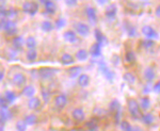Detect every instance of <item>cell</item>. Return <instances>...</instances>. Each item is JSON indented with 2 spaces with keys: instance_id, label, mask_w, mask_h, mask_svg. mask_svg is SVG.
<instances>
[{
  "instance_id": "obj_1",
  "label": "cell",
  "mask_w": 160,
  "mask_h": 131,
  "mask_svg": "<svg viewBox=\"0 0 160 131\" xmlns=\"http://www.w3.org/2000/svg\"><path fill=\"white\" fill-rule=\"evenodd\" d=\"M127 107H128V110H129L130 114L132 115L133 119H142V116H143V115L141 114L140 106H139V104L137 102V100L132 99V98L128 99Z\"/></svg>"
},
{
  "instance_id": "obj_2",
  "label": "cell",
  "mask_w": 160,
  "mask_h": 131,
  "mask_svg": "<svg viewBox=\"0 0 160 131\" xmlns=\"http://www.w3.org/2000/svg\"><path fill=\"white\" fill-rule=\"evenodd\" d=\"M109 109L110 112L113 113V115H114L115 123L118 124L120 123V117L122 115V107H121L120 101L118 99H113L109 104Z\"/></svg>"
},
{
  "instance_id": "obj_3",
  "label": "cell",
  "mask_w": 160,
  "mask_h": 131,
  "mask_svg": "<svg viewBox=\"0 0 160 131\" xmlns=\"http://www.w3.org/2000/svg\"><path fill=\"white\" fill-rule=\"evenodd\" d=\"M98 68H99V70L104 74L105 78L107 79V80H109V81L113 80V78H114V76H115L114 71L110 70V69L107 67V65H106L104 60H100L98 62Z\"/></svg>"
},
{
  "instance_id": "obj_4",
  "label": "cell",
  "mask_w": 160,
  "mask_h": 131,
  "mask_svg": "<svg viewBox=\"0 0 160 131\" xmlns=\"http://www.w3.org/2000/svg\"><path fill=\"white\" fill-rule=\"evenodd\" d=\"M22 10L24 12L28 13L30 15H34L35 13L38 12V6L37 2H33V1H26L22 3Z\"/></svg>"
},
{
  "instance_id": "obj_5",
  "label": "cell",
  "mask_w": 160,
  "mask_h": 131,
  "mask_svg": "<svg viewBox=\"0 0 160 131\" xmlns=\"http://www.w3.org/2000/svg\"><path fill=\"white\" fill-rule=\"evenodd\" d=\"M74 29L81 36H88L90 33V27L86 24H82V22H76L74 25Z\"/></svg>"
},
{
  "instance_id": "obj_6",
  "label": "cell",
  "mask_w": 160,
  "mask_h": 131,
  "mask_svg": "<svg viewBox=\"0 0 160 131\" xmlns=\"http://www.w3.org/2000/svg\"><path fill=\"white\" fill-rule=\"evenodd\" d=\"M142 33H143L148 40L159 38V34L156 32V30H155L154 28L151 27V26H144V27L142 28Z\"/></svg>"
},
{
  "instance_id": "obj_7",
  "label": "cell",
  "mask_w": 160,
  "mask_h": 131,
  "mask_svg": "<svg viewBox=\"0 0 160 131\" xmlns=\"http://www.w3.org/2000/svg\"><path fill=\"white\" fill-rule=\"evenodd\" d=\"M57 69H53V68H49V67H43L41 69H38V76L41 77L42 79H49L51 78L55 74L57 73Z\"/></svg>"
},
{
  "instance_id": "obj_8",
  "label": "cell",
  "mask_w": 160,
  "mask_h": 131,
  "mask_svg": "<svg viewBox=\"0 0 160 131\" xmlns=\"http://www.w3.org/2000/svg\"><path fill=\"white\" fill-rule=\"evenodd\" d=\"M26 81H27V78H26V76L24 75V74H22V73L15 74L14 77L12 78V83L14 84V85H16V86L24 85V84L26 83Z\"/></svg>"
},
{
  "instance_id": "obj_9",
  "label": "cell",
  "mask_w": 160,
  "mask_h": 131,
  "mask_svg": "<svg viewBox=\"0 0 160 131\" xmlns=\"http://www.w3.org/2000/svg\"><path fill=\"white\" fill-rule=\"evenodd\" d=\"M66 104H68V97H66V95L60 94V95H58V96L56 97L55 104H56L57 108H59V109H62V108H64V107L66 106Z\"/></svg>"
},
{
  "instance_id": "obj_10",
  "label": "cell",
  "mask_w": 160,
  "mask_h": 131,
  "mask_svg": "<svg viewBox=\"0 0 160 131\" xmlns=\"http://www.w3.org/2000/svg\"><path fill=\"white\" fill-rule=\"evenodd\" d=\"M16 28V24L14 22L11 20H7V19H1V29L6 32H9L11 30Z\"/></svg>"
},
{
  "instance_id": "obj_11",
  "label": "cell",
  "mask_w": 160,
  "mask_h": 131,
  "mask_svg": "<svg viewBox=\"0 0 160 131\" xmlns=\"http://www.w3.org/2000/svg\"><path fill=\"white\" fill-rule=\"evenodd\" d=\"M86 14L88 15V18L91 22L95 24L97 22V15H96V11H95L94 7H87L86 9Z\"/></svg>"
},
{
  "instance_id": "obj_12",
  "label": "cell",
  "mask_w": 160,
  "mask_h": 131,
  "mask_svg": "<svg viewBox=\"0 0 160 131\" xmlns=\"http://www.w3.org/2000/svg\"><path fill=\"white\" fill-rule=\"evenodd\" d=\"M41 2L44 3V6H45V10L47 13H49V14H53V13L56 12L57 6L53 1H51V0H46V1H44V0H42Z\"/></svg>"
},
{
  "instance_id": "obj_13",
  "label": "cell",
  "mask_w": 160,
  "mask_h": 131,
  "mask_svg": "<svg viewBox=\"0 0 160 131\" xmlns=\"http://www.w3.org/2000/svg\"><path fill=\"white\" fill-rule=\"evenodd\" d=\"M144 78H145V80L148 82V83H151L152 81L155 79V70L153 67H151V66H148V67H146L144 69Z\"/></svg>"
},
{
  "instance_id": "obj_14",
  "label": "cell",
  "mask_w": 160,
  "mask_h": 131,
  "mask_svg": "<svg viewBox=\"0 0 160 131\" xmlns=\"http://www.w3.org/2000/svg\"><path fill=\"white\" fill-rule=\"evenodd\" d=\"M84 117H86V114H84L83 110L81 108H77L73 111V119L77 122H82L84 120Z\"/></svg>"
},
{
  "instance_id": "obj_15",
  "label": "cell",
  "mask_w": 160,
  "mask_h": 131,
  "mask_svg": "<svg viewBox=\"0 0 160 131\" xmlns=\"http://www.w3.org/2000/svg\"><path fill=\"white\" fill-rule=\"evenodd\" d=\"M121 125V129L122 131H142L140 128L138 127H132L129 123L126 122V120H122V122L120 123Z\"/></svg>"
},
{
  "instance_id": "obj_16",
  "label": "cell",
  "mask_w": 160,
  "mask_h": 131,
  "mask_svg": "<svg viewBox=\"0 0 160 131\" xmlns=\"http://www.w3.org/2000/svg\"><path fill=\"white\" fill-rule=\"evenodd\" d=\"M117 11L118 9L115 4H109L107 7V9H106V16L108 18H114L115 15H117Z\"/></svg>"
},
{
  "instance_id": "obj_17",
  "label": "cell",
  "mask_w": 160,
  "mask_h": 131,
  "mask_svg": "<svg viewBox=\"0 0 160 131\" xmlns=\"http://www.w3.org/2000/svg\"><path fill=\"white\" fill-rule=\"evenodd\" d=\"M95 37H96L97 43H98L100 46H105V45H107V44H108L107 38H106L105 35L102 34V33L100 32L98 29L95 30Z\"/></svg>"
},
{
  "instance_id": "obj_18",
  "label": "cell",
  "mask_w": 160,
  "mask_h": 131,
  "mask_svg": "<svg viewBox=\"0 0 160 131\" xmlns=\"http://www.w3.org/2000/svg\"><path fill=\"white\" fill-rule=\"evenodd\" d=\"M63 37H64V40H65L66 42H68V43H76L77 41H78V38H77L76 34H75V32H73V31L64 32Z\"/></svg>"
},
{
  "instance_id": "obj_19",
  "label": "cell",
  "mask_w": 160,
  "mask_h": 131,
  "mask_svg": "<svg viewBox=\"0 0 160 131\" xmlns=\"http://www.w3.org/2000/svg\"><path fill=\"white\" fill-rule=\"evenodd\" d=\"M81 71H82L81 66H73V67L68 69V75L71 78H76V77L80 76Z\"/></svg>"
},
{
  "instance_id": "obj_20",
  "label": "cell",
  "mask_w": 160,
  "mask_h": 131,
  "mask_svg": "<svg viewBox=\"0 0 160 131\" xmlns=\"http://www.w3.org/2000/svg\"><path fill=\"white\" fill-rule=\"evenodd\" d=\"M13 47L15 48L16 50H19L20 48L22 47V45H24V38L22 36H15L13 38Z\"/></svg>"
},
{
  "instance_id": "obj_21",
  "label": "cell",
  "mask_w": 160,
  "mask_h": 131,
  "mask_svg": "<svg viewBox=\"0 0 160 131\" xmlns=\"http://www.w3.org/2000/svg\"><path fill=\"white\" fill-rule=\"evenodd\" d=\"M40 106H41V101H40V99L37 98V97H32V98H30L29 102H28V107H29V109H31V110L38 109Z\"/></svg>"
},
{
  "instance_id": "obj_22",
  "label": "cell",
  "mask_w": 160,
  "mask_h": 131,
  "mask_svg": "<svg viewBox=\"0 0 160 131\" xmlns=\"http://www.w3.org/2000/svg\"><path fill=\"white\" fill-rule=\"evenodd\" d=\"M78 83H79V85L82 86V87L88 86V85H89V83H90V77L88 75L82 74V75H80L79 78H78Z\"/></svg>"
},
{
  "instance_id": "obj_23",
  "label": "cell",
  "mask_w": 160,
  "mask_h": 131,
  "mask_svg": "<svg viewBox=\"0 0 160 131\" xmlns=\"http://www.w3.org/2000/svg\"><path fill=\"white\" fill-rule=\"evenodd\" d=\"M125 29H126V31H127L129 36L135 37L137 35V29L131 24H129L128 22H125Z\"/></svg>"
},
{
  "instance_id": "obj_24",
  "label": "cell",
  "mask_w": 160,
  "mask_h": 131,
  "mask_svg": "<svg viewBox=\"0 0 160 131\" xmlns=\"http://www.w3.org/2000/svg\"><path fill=\"white\" fill-rule=\"evenodd\" d=\"M100 48H102V46L96 42L92 45L91 49H90V53H91L93 56H100Z\"/></svg>"
},
{
  "instance_id": "obj_25",
  "label": "cell",
  "mask_w": 160,
  "mask_h": 131,
  "mask_svg": "<svg viewBox=\"0 0 160 131\" xmlns=\"http://www.w3.org/2000/svg\"><path fill=\"white\" fill-rule=\"evenodd\" d=\"M22 95H25V96L31 97V98H32V96L35 93V90H34V87H33L32 85H27V86H25L24 89H22Z\"/></svg>"
},
{
  "instance_id": "obj_26",
  "label": "cell",
  "mask_w": 160,
  "mask_h": 131,
  "mask_svg": "<svg viewBox=\"0 0 160 131\" xmlns=\"http://www.w3.org/2000/svg\"><path fill=\"white\" fill-rule=\"evenodd\" d=\"M0 114H1V124L2 125H3L8 119H11V116H12L11 112H10L8 109H1V112H0Z\"/></svg>"
},
{
  "instance_id": "obj_27",
  "label": "cell",
  "mask_w": 160,
  "mask_h": 131,
  "mask_svg": "<svg viewBox=\"0 0 160 131\" xmlns=\"http://www.w3.org/2000/svg\"><path fill=\"white\" fill-rule=\"evenodd\" d=\"M87 126L90 131H96L97 128H98V122H97V119L94 117V119H90L89 122L87 123Z\"/></svg>"
},
{
  "instance_id": "obj_28",
  "label": "cell",
  "mask_w": 160,
  "mask_h": 131,
  "mask_svg": "<svg viewBox=\"0 0 160 131\" xmlns=\"http://www.w3.org/2000/svg\"><path fill=\"white\" fill-rule=\"evenodd\" d=\"M61 62L63 63V64H65V65H68V64L74 63V58H73V56L69 55V53H64V55H62Z\"/></svg>"
},
{
  "instance_id": "obj_29",
  "label": "cell",
  "mask_w": 160,
  "mask_h": 131,
  "mask_svg": "<svg viewBox=\"0 0 160 131\" xmlns=\"http://www.w3.org/2000/svg\"><path fill=\"white\" fill-rule=\"evenodd\" d=\"M142 120L143 123H145L146 125H152L155 122V117L152 113H146L142 116Z\"/></svg>"
},
{
  "instance_id": "obj_30",
  "label": "cell",
  "mask_w": 160,
  "mask_h": 131,
  "mask_svg": "<svg viewBox=\"0 0 160 131\" xmlns=\"http://www.w3.org/2000/svg\"><path fill=\"white\" fill-rule=\"evenodd\" d=\"M123 79H124V81H126L129 84H133L136 82V77L131 73H125L123 75Z\"/></svg>"
},
{
  "instance_id": "obj_31",
  "label": "cell",
  "mask_w": 160,
  "mask_h": 131,
  "mask_svg": "<svg viewBox=\"0 0 160 131\" xmlns=\"http://www.w3.org/2000/svg\"><path fill=\"white\" fill-rule=\"evenodd\" d=\"M76 58L79 61H86L88 59V51L84 49H80L77 51L76 53Z\"/></svg>"
},
{
  "instance_id": "obj_32",
  "label": "cell",
  "mask_w": 160,
  "mask_h": 131,
  "mask_svg": "<svg viewBox=\"0 0 160 131\" xmlns=\"http://www.w3.org/2000/svg\"><path fill=\"white\" fill-rule=\"evenodd\" d=\"M4 98L7 99V101L9 102H14L15 99H16V95L13 93L12 91H7L6 93H4Z\"/></svg>"
},
{
  "instance_id": "obj_33",
  "label": "cell",
  "mask_w": 160,
  "mask_h": 131,
  "mask_svg": "<svg viewBox=\"0 0 160 131\" xmlns=\"http://www.w3.org/2000/svg\"><path fill=\"white\" fill-rule=\"evenodd\" d=\"M41 28H42V30L44 32H50L51 30L53 29V26H52V24H51L50 22H42V26H41Z\"/></svg>"
},
{
  "instance_id": "obj_34",
  "label": "cell",
  "mask_w": 160,
  "mask_h": 131,
  "mask_svg": "<svg viewBox=\"0 0 160 131\" xmlns=\"http://www.w3.org/2000/svg\"><path fill=\"white\" fill-rule=\"evenodd\" d=\"M26 45H27V47L29 49H34L35 46H37V41H35L34 37L29 36L27 38V41H26Z\"/></svg>"
},
{
  "instance_id": "obj_35",
  "label": "cell",
  "mask_w": 160,
  "mask_h": 131,
  "mask_svg": "<svg viewBox=\"0 0 160 131\" xmlns=\"http://www.w3.org/2000/svg\"><path fill=\"white\" fill-rule=\"evenodd\" d=\"M25 122L27 125H34L35 123H37V116H35L34 114H30V115H27V116L25 117Z\"/></svg>"
},
{
  "instance_id": "obj_36",
  "label": "cell",
  "mask_w": 160,
  "mask_h": 131,
  "mask_svg": "<svg viewBox=\"0 0 160 131\" xmlns=\"http://www.w3.org/2000/svg\"><path fill=\"white\" fill-rule=\"evenodd\" d=\"M149 106H151V101H149V98L148 97H143L141 98V101H140V107L142 108L143 110H148Z\"/></svg>"
},
{
  "instance_id": "obj_37",
  "label": "cell",
  "mask_w": 160,
  "mask_h": 131,
  "mask_svg": "<svg viewBox=\"0 0 160 131\" xmlns=\"http://www.w3.org/2000/svg\"><path fill=\"white\" fill-rule=\"evenodd\" d=\"M38 56V51L34 49H29L27 52V58L29 61H35V59H37Z\"/></svg>"
},
{
  "instance_id": "obj_38",
  "label": "cell",
  "mask_w": 160,
  "mask_h": 131,
  "mask_svg": "<svg viewBox=\"0 0 160 131\" xmlns=\"http://www.w3.org/2000/svg\"><path fill=\"white\" fill-rule=\"evenodd\" d=\"M7 17L9 18V20H11V22H14V20L17 18V11L15 9H10L9 11H8Z\"/></svg>"
},
{
  "instance_id": "obj_39",
  "label": "cell",
  "mask_w": 160,
  "mask_h": 131,
  "mask_svg": "<svg viewBox=\"0 0 160 131\" xmlns=\"http://www.w3.org/2000/svg\"><path fill=\"white\" fill-rule=\"evenodd\" d=\"M154 45H155V43H154V41H152V40H144L141 42V46L143 48H145V49H149V48H152Z\"/></svg>"
},
{
  "instance_id": "obj_40",
  "label": "cell",
  "mask_w": 160,
  "mask_h": 131,
  "mask_svg": "<svg viewBox=\"0 0 160 131\" xmlns=\"http://www.w3.org/2000/svg\"><path fill=\"white\" fill-rule=\"evenodd\" d=\"M27 124H26L25 120H18V122L16 123V129L17 131H26L27 129Z\"/></svg>"
},
{
  "instance_id": "obj_41",
  "label": "cell",
  "mask_w": 160,
  "mask_h": 131,
  "mask_svg": "<svg viewBox=\"0 0 160 131\" xmlns=\"http://www.w3.org/2000/svg\"><path fill=\"white\" fill-rule=\"evenodd\" d=\"M126 61L127 62H129V63H132V62H135L136 61V56H135V53L132 52V51H128L127 53H126Z\"/></svg>"
},
{
  "instance_id": "obj_42",
  "label": "cell",
  "mask_w": 160,
  "mask_h": 131,
  "mask_svg": "<svg viewBox=\"0 0 160 131\" xmlns=\"http://www.w3.org/2000/svg\"><path fill=\"white\" fill-rule=\"evenodd\" d=\"M66 24V20L64 18H59L56 20V27L58 28V29H61L62 27H64Z\"/></svg>"
},
{
  "instance_id": "obj_43",
  "label": "cell",
  "mask_w": 160,
  "mask_h": 131,
  "mask_svg": "<svg viewBox=\"0 0 160 131\" xmlns=\"http://www.w3.org/2000/svg\"><path fill=\"white\" fill-rule=\"evenodd\" d=\"M42 96H43V99H44V101L45 102H48L49 101V97H50V95H49V92L48 91H46V90H42Z\"/></svg>"
},
{
  "instance_id": "obj_44",
  "label": "cell",
  "mask_w": 160,
  "mask_h": 131,
  "mask_svg": "<svg viewBox=\"0 0 160 131\" xmlns=\"http://www.w3.org/2000/svg\"><path fill=\"white\" fill-rule=\"evenodd\" d=\"M0 104H1V109H7L9 102L7 101V99L4 98V97H1V98H0Z\"/></svg>"
},
{
  "instance_id": "obj_45",
  "label": "cell",
  "mask_w": 160,
  "mask_h": 131,
  "mask_svg": "<svg viewBox=\"0 0 160 131\" xmlns=\"http://www.w3.org/2000/svg\"><path fill=\"white\" fill-rule=\"evenodd\" d=\"M151 92V83H148L145 86H144V89H143V93L144 94H148Z\"/></svg>"
},
{
  "instance_id": "obj_46",
  "label": "cell",
  "mask_w": 160,
  "mask_h": 131,
  "mask_svg": "<svg viewBox=\"0 0 160 131\" xmlns=\"http://www.w3.org/2000/svg\"><path fill=\"white\" fill-rule=\"evenodd\" d=\"M154 92H156V93H160V81L158 82V83H156L153 87Z\"/></svg>"
},
{
  "instance_id": "obj_47",
  "label": "cell",
  "mask_w": 160,
  "mask_h": 131,
  "mask_svg": "<svg viewBox=\"0 0 160 131\" xmlns=\"http://www.w3.org/2000/svg\"><path fill=\"white\" fill-rule=\"evenodd\" d=\"M65 3L68 4V6L73 7V6H75V4H77V1H76V0H66Z\"/></svg>"
},
{
  "instance_id": "obj_48",
  "label": "cell",
  "mask_w": 160,
  "mask_h": 131,
  "mask_svg": "<svg viewBox=\"0 0 160 131\" xmlns=\"http://www.w3.org/2000/svg\"><path fill=\"white\" fill-rule=\"evenodd\" d=\"M16 33H17V28H15V29L11 30V31L7 32V34L8 35H13V34H16Z\"/></svg>"
},
{
  "instance_id": "obj_49",
  "label": "cell",
  "mask_w": 160,
  "mask_h": 131,
  "mask_svg": "<svg viewBox=\"0 0 160 131\" xmlns=\"http://www.w3.org/2000/svg\"><path fill=\"white\" fill-rule=\"evenodd\" d=\"M112 62H113V64H118V56H113Z\"/></svg>"
},
{
  "instance_id": "obj_50",
  "label": "cell",
  "mask_w": 160,
  "mask_h": 131,
  "mask_svg": "<svg viewBox=\"0 0 160 131\" xmlns=\"http://www.w3.org/2000/svg\"><path fill=\"white\" fill-rule=\"evenodd\" d=\"M155 14H156V16L160 17V6H158V7H157L156 11H155Z\"/></svg>"
},
{
  "instance_id": "obj_51",
  "label": "cell",
  "mask_w": 160,
  "mask_h": 131,
  "mask_svg": "<svg viewBox=\"0 0 160 131\" xmlns=\"http://www.w3.org/2000/svg\"><path fill=\"white\" fill-rule=\"evenodd\" d=\"M98 4H105V3H107V1H105V0H98V1H96Z\"/></svg>"
},
{
  "instance_id": "obj_52",
  "label": "cell",
  "mask_w": 160,
  "mask_h": 131,
  "mask_svg": "<svg viewBox=\"0 0 160 131\" xmlns=\"http://www.w3.org/2000/svg\"><path fill=\"white\" fill-rule=\"evenodd\" d=\"M3 75H4V74H3V70L1 69V73H0V79H1V80L3 79Z\"/></svg>"
},
{
  "instance_id": "obj_53",
  "label": "cell",
  "mask_w": 160,
  "mask_h": 131,
  "mask_svg": "<svg viewBox=\"0 0 160 131\" xmlns=\"http://www.w3.org/2000/svg\"><path fill=\"white\" fill-rule=\"evenodd\" d=\"M0 131H4V129H3V126H1V128H0Z\"/></svg>"
}]
</instances>
